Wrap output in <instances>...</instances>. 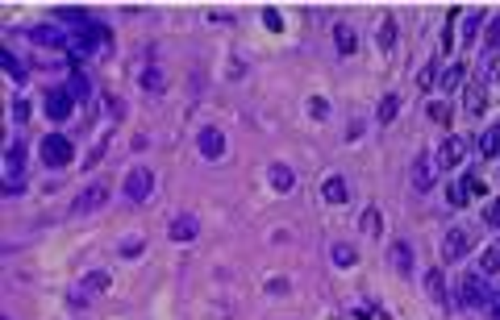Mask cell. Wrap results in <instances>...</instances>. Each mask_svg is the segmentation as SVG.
I'll return each instance as SVG.
<instances>
[{"label":"cell","mask_w":500,"mask_h":320,"mask_svg":"<svg viewBox=\"0 0 500 320\" xmlns=\"http://www.w3.org/2000/svg\"><path fill=\"white\" fill-rule=\"evenodd\" d=\"M263 25L280 33V29H284V17H280V8H263Z\"/></svg>","instance_id":"cell-33"},{"label":"cell","mask_w":500,"mask_h":320,"mask_svg":"<svg viewBox=\"0 0 500 320\" xmlns=\"http://www.w3.org/2000/svg\"><path fill=\"white\" fill-rule=\"evenodd\" d=\"M71 96H75V100H88V96H92V87H88L83 75H71Z\"/></svg>","instance_id":"cell-32"},{"label":"cell","mask_w":500,"mask_h":320,"mask_svg":"<svg viewBox=\"0 0 500 320\" xmlns=\"http://www.w3.org/2000/svg\"><path fill=\"white\" fill-rule=\"evenodd\" d=\"M142 83H146V92H163V75H159V71H146Z\"/></svg>","instance_id":"cell-34"},{"label":"cell","mask_w":500,"mask_h":320,"mask_svg":"<svg viewBox=\"0 0 500 320\" xmlns=\"http://www.w3.org/2000/svg\"><path fill=\"white\" fill-rule=\"evenodd\" d=\"M0 62H4V71H8L17 83H25V67L17 62V54H13V50H0Z\"/></svg>","instance_id":"cell-25"},{"label":"cell","mask_w":500,"mask_h":320,"mask_svg":"<svg viewBox=\"0 0 500 320\" xmlns=\"http://www.w3.org/2000/svg\"><path fill=\"white\" fill-rule=\"evenodd\" d=\"M388 254H392V267H396L401 275H409V271H413V246H409V242H392V250H388Z\"/></svg>","instance_id":"cell-16"},{"label":"cell","mask_w":500,"mask_h":320,"mask_svg":"<svg viewBox=\"0 0 500 320\" xmlns=\"http://www.w3.org/2000/svg\"><path fill=\"white\" fill-rule=\"evenodd\" d=\"M330 258H334V262H338V267H355V250H350V246H346V242H338V246H334V250H330Z\"/></svg>","instance_id":"cell-29"},{"label":"cell","mask_w":500,"mask_h":320,"mask_svg":"<svg viewBox=\"0 0 500 320\" xmlns=\"http://www.w3.org/2000/svg\"><path fill=\"white\" fill-rule=\"evenodd\" d=\"M480 25H484V12L476 8V12H467V21H463V50L480 37Z\"/></svg>","instance_id":"cell-20"},{"label":"cell","mask_w":500,"mask_h":320,"mask_svg":"<svg viewBox=\"0 0 500 320\" xmlns=\"http://www.w3.org/2000/svg\"><path fill=\"white\" fill-rule=\"evenodd\" d=\"M108 204V183H88V187H79V196L71 200V217H92V212H100Z\"/></svg>","instance_id":"cell-2"},{"label":"cell","mask_w":500,"mask_h":320,"mask_svg":"<svg viewBox=\"0 0 500 320\" xmlns=\"http://www.w3.org/2000/svg\"><path fill=\"white\" fill-rule=\"evenodd\" d=\"M267 183H271V192L288 196V192H292V183H296V175H292L284 162H271V167H267Z\"/></svg>","instance_id":"cell-12"},{"label":"cell","mask_w":500,"mask_h":320,"mask_svg":"<svg viewBox=\"0 0 500 320\" xmlns=\"http://www.w3.org/2000/svg\"><path fill=\"white\" fill-rule=\"evenodd\" d=\"M459 183H463V187H467L471 196H480V192H484V183H480V175H463Z\"/></svg>","instance_id":"cell-37"},{"label":"cell","mask_w":500,"mask_h":320,"mask_svg":"<svg viewBox=\"0 0 500 320\" xmlns=\"http://www.w3.org/2000/svg\"><path fill=\"white\" fill-rule=\"evenodd\" d=\"M79 287H83V292H92V296H100V292H108V271H88Z\"/></svg>","instance_id":"cell-21"},{"label":"cell","mask_w":500,"mask_h":320,"mask_svg":"<svg viewBox=\"0 0 500 320\" xmlns=\"http://www.w3.org/2000/svg\"><path fill=\"white\" fill-rule=\"evenodd\" d=\"M380 46H384V50H392V46H396V21H392V17H384V21H380Z\"/></svg>","instance_id":"cell-28"},{"label":"cell","mask_w":500,"mask_h":320,"mask_svg":"<svg viewBox=\"0 0 500 320\" xmlns=\"http://www.w3.org/2000/svg\"><path fill=\"white\" fill-rule=\"evenodd\" d=\"M463 158H467V137L455 133V137H446V142L438 146V167H459Z\"/></svg>","instance_id":"cell-9"},{"label":"cell","mask_w":500,"mask_h":320,"mask_svg":"<svg viewBox=\"0 0 500 320\" xmlns=\"http://www.w3.org/2000/svg\"><path fill=\"white\" fill-rule=\"evenodd\" d=\"M71 108H75V96H71L67 87H50V92H46V117H50V121H67Z\"/></svg>","instance_id":"cell-8"},{"label":"cell","mask_w":500,"mask_h":320,"mask_svg":"<svg viewBox=\"0 0 500 320\" xmlns=\"http://www.w3.org/2000/svg\"><path fill=\"white\" fill-rule=\"evenodd\" d=\"M459 304H463V308L492 304V287L484 283V275H463V279H459Z\"/></svg>","instance_id":"cell-4"},{"label":"cell","mask_w":500,"mask_h":320,"mask_svg":"<svg viewBox=\"0 0 500 320\" xmlns=\"http://www.w3.org/2000/svg\"><path fill=\"white\" fill-rule=\"evenodd\" d=\"M267 292H275V296H284V292H288V283H284V279H271V283H267Z\"/></svg>","instance_id":"cell-40"},{"label":"cell","mask_w":500,"mask_h":320,"mask_svg":"<svg viewBox=\"0 0 500 320\" xmlns=\"http://www.w3.org/2000/svg\"><path fill=\"white\" fill-rule=\"evenodd\" d=\"M497 79V54H484V62H480V83H492Z\"/></svg>","instance_id":"cell-31"},{"label":"cell","mask_w":500,"mask_h":320,"mask_svg":"<svg viewBox=\"0 0 500 320\" xmlns=\"http://www.w3.org/2000/svg\"><path fill=\"white\" fill-rule=\"evenodd\" d=\"M480 271H484V275H500V242L480 254Z\"/></svg>","instance_id":"cell-24"},{"label":"cell","mask_w":500,"mask_h":320,"mask_svg":"<svg viewBox=\"0 0 500 320\" xmlns=\"http://www.w3.org/2000/svg\"><path fill=\"white\" fill-rule=\"evenodd\" d=\"M334 42H338V54H342V58H350V54L359 50V37H355V29H350L346 21L334 25Z\"/></svg>","instance_id":"cell-14"},{"label":"cell","mask_w":500,"mask_h":320,"mask_svg":"<svg viewBox=\"0 0 500 320\" xmlns=\"http://www.w3.org/2000/svg\"><path fill=\"white\" fill-rule=\"evenodd\" d=\"M13 121H29V100H13Z\"/></svg>","instance_id":"cell-35"},{"label":"cell","mask_w":500,"mask_h":320,"mask_svg":"<svg viewBox=\"0 0 500 320\" xmlns=\"http://www.w3.org/2000/svg\"><path fill=\"white\" fill-rule=\"evenodd\" d=\"M309 112H313L317 121H325V117H330V104H325V100H309Z\"/></svg>","instance_id":"cell-36"},{"label":"cell","mask_w":500,"mask_h":320,"mask_svg":"<svg viewBox=\"0 0 500 320\" xmlns=\"http://www.w3.org/2000/svg\"><path fill=\"white\" fill-rule=\"evenodd\" d=\"M471 229L467 225H459V229H451L446 237H442V262H463L467 258V250H471Z\"/></svg>","instance_id":"cell-5"},{"label":"cell","mask_w":500,"mask_h":320,"mask_svg":"<svg viewBox=\"0 0 500 320\" xmlns=\"http://www.w3.org/2000/svg\"><path fill=\"white\" fill-rule=\"evenodd\" d=\"M480 154H484V158H500V125L484 129V137H480Z\"/></svg>","instance_id":"cell-19"},{"label":"cell","mask_w":500,"mask_h":320,"mask_svg":"<svg viewBox=\"0 0 500 320\" xmlns=\"http://www.w3.org/2000/svg\"><path fill=\"white\" fill-rule=\"evenodd\" d=\"M167 237H171V242H192V237H200V221L184 212V217H175V221L167 225Z\"/></svg>","instance_id":"cell-10"},{"label":"cell","mask_w":500,"mask_h":320,"mask_svg":"<svg viewBox=\"0 0 500 320\" xmlns=\"http://www.w3.org/2000/svg\"><path fill=\"white\" fill-rule=\"evenodd\" d=\"M497 46H500V17L488 25V50H497Z\"/></svg>","instance_id":"cell-38"},{"label":"cell","mask_w":500,"mask_h":320,"mask_svg":"<svg viewBox=\"0 0 500 320\" xmlns=\"http://www.w3.org/2000/svg\"><path fill=\"white\" fill-rule=\"evenodd\" d=\"M426 296H430L434 304H446V279H442V271H438V267H430V271H426Z\"/></svg>","instance_id":"cell-15"},{"label":"cell","mask_w":500,"mask_h":320,"mask_svg":"<svg viewBox=\"0 0 500 320\" xmlns=\"http://www.w3.org/2000/svg\"><path fill=\"white\" fill-rule=\"evenodd\" d=\"M396 112H401V96H396V92H388V96L380 100V112H376V117H380V125H392V121H396Z\"/></svg>","instance_id":"cell-18"},{"label":"cell","mask_w":500,"mask_h":320,"mask_svg":"<svg viewBox=\"0 0 500 320\" xmlns=\"http://www.w3.org/2000/svg\"><path fill=\"white\" fill-rule=\"evenodd\" d=\"M409 179H413V192H417V196L434 192V158H430V154H417L413 167H409Z\"/></svg>","instance_id":"cell-7"},{"label":"cell","mask_w":500,"mask_h":320,"mask_svg":"<svg viewBox=\"0 0 500 320\" xmlns=\"http://www.w3.org/2000/svg\"><path fill=\"white\" fill-rule=\"evenodd\" d=\"M196 150H200V158H209V162L225 158V133L213 129V125H204V129L196 133Z\"/></svg>","instance_id":"cell-6"},{"label":"cell","mask_w":500,"mask_h":320,"mask_svg":"<svg viewBox=\"0 0 500 320\" xmlns=\"http://www.w3.org/2000/svg\"><path fill=\"white\" fill-rule=\"evenodd\" d=\"M150 187H154L150 167H129V171H125V179H121V196H125L129 204H142V200L150 196Z\"/></svg>","instance_id":"cell-3"},{"label":"cell","mask_w":500,"mask_h":320,"mask_svg":"<svg viewBox=\"0 0 500 320\" xmlns=\"http://www.w3.org/2000/svg\"><path fill=\"white\" fill-rule=\"evenodd\" d=\"M467 200H471V192H467L463 183H451V187H446V204H451V208H467Z\"/></svg>","instance_id":"cell-27"},{"label":"cell","mask_w":500,"mask_h":320,"mask_svg":"<svg viewBox=\"0 0 500 320\" xmlns=\"http://www.w3.org/2000/svg\"><path fill=\"white\" fill-rule=\"evenodd\" d=\"M463 79H467V67H446L442 71V92H459Z\"/></svg>","instance_id":"cell-22"},{"label":"cell","mask_w":500,"mask_h":320,"mask_svg":"<svg viewBox=\"0 0 500 320\" xmlns=\"http://www.w3.org/2000/svg\"><path fill=\"white\" fill-rule=\"evenodd\" d=\"M321 196H325V204H346L350 187H346L342 175H325V179H321Z\"/></svg>","instance_id":"cell-13"},{"label":"cell","mask_w":500,"mask_h":320,"mask_svg":"<svg viewBox=\"0 0 500 320\" xmlns=\"http://www.w3.org/2000/svg\"><path fill=\"white\" fill-rule=\"evenodd\" d=\"M142 250H146V242H142V237H125V242H121V258H129V262H134Z\"/></svg>","instance_id":"cell-30"},{"label":"cell","mask_w":500,"mask_h":320,"mask_svg":"<svg viewBox=\"0 0 500 320\" xmlns=\"http://www.w3.org/2000/svg\"><path fill=\"white\" fill-rule=\"evenodd\" d=\"M488 108V96H484V83H471L467 87V117H480Z\"/></svg>","instance_id":"cell-17"},{"label":"cell","mask_w":500,"mask_h":320,"mask_svg":"<svg viewBox=\"0 0 500 320\" xmlns=\"http://www.w3.org/2000/svg\"><path fill=\"white\" fill-rule=\"evenodd\" d=\"M484 221H488V225H497V229H500V200H492V204H488V212H484Z\"/></svg>","instance_id":"cell-39"},{"label":"cell","mask_w":500,"mask_h":320,"mask_svg":"<svg viewBox=\"0 0 500 320\" xmlns=\"http://www.w3.org/2000/svg\"><path fill=\"white\" fill-rule=\"evenodd\" d=\"M25 154H29V150H25V142H13V146H8V154H4V175H8L13 183H17V179H21V171H25Z\"/></svg>","instance_id":"cell-11"},{"label":"cell","mask_w":500,"mask_h":320,"mask_svg":"<svg viewBox=\"0 0 500 320\" xmlns=\"http://www.w3.org/2000/svg\"><path fill=\"white\" fill-rule=\"evenodd\" d=\"M492 320H500V296H492Z\"/></svg>","instance_id":"cell-41"},{"label":"cell","mask_w":500,"mask_h":320,"mask_svg":"<svg viewBox=\"0 0 500 320\" xmlns=\"http://www.w3.org/2000/svg\"><path fill=\"white\" fill-rule=\"evenodd\" d=\"M38 154H42V162H46L50 171H63V167L71 162L75 146H71V137H67V133H46V137L38 142Z\"/></svg>","instance_id":"cell-1"},{"label":"cell","mask_w":500,"mask_h":320,"mask_svg":"<svg viewBox=\"0 0 500 320\" xmlns=\"http://www.w3.org/2000/svg\"><path fill=\"white\" fill-rule=\"evenodd\" d=\"M359 229L367 233V237H380V208H363V217H359Z\"/></svg>","instance_id":"cell-23"},{"label":"cell","mask_w":500,"mask_h":320,"mask_svg":"<svg viewBox=\"0 0 500 320\" xmlns=\"http://www.w3.org/2000/svg\"><path fill=\"white\" fill-rule=\"evenodd\" d=\"M426 117H430L434 125H446V121H451V104H446V100H430V108H426Z\"/></svg>","instance_id":"cell-26"}]
</instances>
